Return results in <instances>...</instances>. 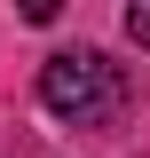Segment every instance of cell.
<instances>
[{"instance_id":"obj_2","label":"cell","mask_w":150,"mask_h":158,"mask_svg":"<svg viewBox=\"0 0 150 158\" xmlns=\"http://www.w3.org/2000/svg\"><path fill=\"white\" fill-rule=\"evenodd\" d=\"M127 40H142V48H150V0H134V8H127Z\"/></svg>"},{"instance_id":"obj_1","label":"cell","mask_w":150,"mask_h":158,"mask_svg":"<svg viewBox=\"0 0 150 158\" xmlns=\"http://www.w3.org/2000/svg\"><path fill=\"white\" fill-rule=\"evenodd\" d=\"M40 103L56 118H71V127H111V118L127 111V71H119L103 48H63V56H48V71H40Z\"/></svg>"}]
</instances>
